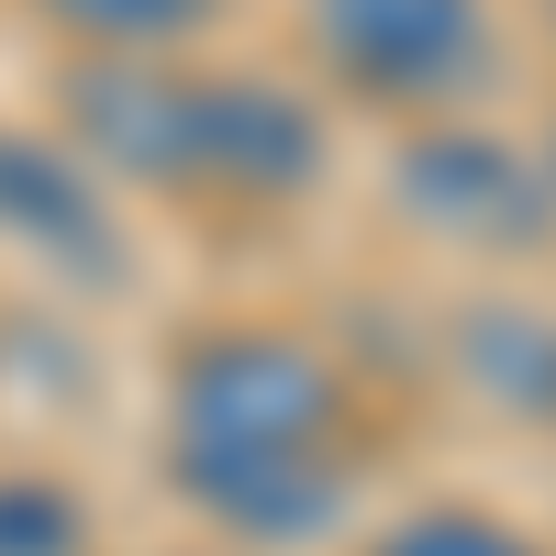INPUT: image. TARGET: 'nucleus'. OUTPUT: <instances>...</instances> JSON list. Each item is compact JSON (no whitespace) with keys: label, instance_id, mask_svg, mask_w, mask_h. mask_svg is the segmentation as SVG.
I'll return each mask as SVG.
<instances>
[{"label":"nucleus","instance_id":"obj_12","mask_svg":"<svg viewBox=\"0 0 556 556\" xmlns=\"http://www.w3.org/2000/svg\"><path fill=\"white\" fill-rule=\"evenodd\" d=\"M534 156H545V190H556V123H545V146H534Z\"/></svg>","mask_w":556,"mask_h":556},{"label":"nucleus","instance_id":"obj_3","mask_svg":"<svg viewBox=\"0 0 556 556\" xmlns=\"http://www.w3.org/2000/svg\"><path fill=\"white\" fill-rule=\"evenodd\" d=\"M390 212L424 245H456V256H545L556 245L545 156L468 123V112H434L390 146Z\"/></svg>","mask_w":556,"mask_h":556},{"label":"nucleus","instance_id":"obj_8","mask_svg":"<svg viewBox=\"0 0 556 556\" xmlns=\"http://www.w3.org/2000/svg\"><path fill=\"white\" fill-rule=\"evenodd\" d=\"M445 356L468 401H490L501 424H556V312L534 301H468L445 323Z\"/></svg>","mask_w":556,"mask_h":556},{"label":"nucleus","instance_id":"obj_4","mask_svg":"<svg viewBox=\"0 0 556 556\" xmlns=\"http://www.w3.org/2000/svg\"><path fill=\"white\" fill-rule=\"evenodd\" d=\"M334 178V123L301 78L267 67H190V201L290 212Z\"/></svg>","mask_w":556,"mask_h":556},{"label":"nucleus","instance_id":"obj_9","mask_svg":"<svg viewBox=\"0 0 556 556\" xmlns=\"http://www.w3.org/2000/svg\"><path fill=\"white\" fill-rule=\"evenodd\" d=\"M34 23H56L78 56H190L201 34H223L235 0H23Z\"/></svg>","mask_w":556,"mask_h":556},{"label":"nucleus","instance_id":"obj_2","mask_svg":"<svg viewBox=\"0 0 556 556\" xmlns=\"http://www.w3.org/2000/svg\"><path fill=\"white\" fill-rule=\"evenodd\" d=\"M301 45L345 101L434 123L501 78V0H301Z\"/></svg>","mask_w":556,"mask_h":556},{"label":"nucleus","instance_id":"obj_6","mask_svg":"<svg viewBox=\"0 0 556 556\" xmlns=\"http://www.w3.org/2000/svg\"><path fill=\"white\" fill-rule=\"evenodd\" d=\"M0 245L45 278H67V290H123L134 278L112 178L45 123H0Z\"/></svg>","mask_w":556,"mask_h":556},{"label":"nucleus","instance_id":"obj_7","mask_svg":"<svg viewBox=\"0 0 556 556\" xmlns=\"http://www.w3.org/2000/svg\"><path fill=\"white\" fill-rule=\"evenodd\" d=\"M167 490L235 545H323L356 501L334 445H167Z\"/></svg>","mask_w":556,"mask_h":556},{"label":"nucleus","instance_id":"obj_1","mask_svg":"<svg viewBox=\"0 0 556 556\" xmlns=\"http://www.w3.org/2000/svg\"><path fill=\"white\" fill-rule=\"evenodd\" d=\"M356 390L290 323H201L167 356V445H345Z\"/></svg>","mask_w":556,"mask_h":556},{"label":"nucleus","instance_id":"obj_5","mask_svg":"<svg viewBox=\"0 0 556 556\" xmlns=\"http://www.w3.org/2000/svg\"><path fill=\"white\" fill-rule=\"evenodd\" d=\"M56 134L146 201H190V56H67Z\"/></svg>","mask_w":556,"mask_h":556},{"label":"nucleus","instance_id":"obj_10","mask_svg":"<svg viewBox=\"0 0 556 556\" xmlns=\"http://www.w3.org/2000/svg\"><path fill=\"white\" fill-rule=\"evenodd\" d=\"M0 556H89V501L45 468H0Z\"/></svg>","mask_w":556,"mask_h":556},{"label":"nucleus","instance_id":"obj_11","mask_svg":"<svg viewBox=\"0 0 556 556\" xmlns=\"http://www.w3.org/2000/svg\"><path fill=\"white\" fill-rule=\"evenodd\" d=\"M367 556H545L523 523H501V513H479V501H424V513H401Z\"/></svg>","mask_w":556,"mask_h":556}]
</instances>
